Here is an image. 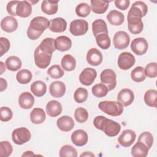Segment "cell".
I'll return each mask as SVG.
<instances>
[{"instance_id":"cell-1","label":"cell","mask_w":157,"mask_h":157,"mask_svg":"<svg viewBox=\"0 0 157 157\" xmlns=\"http://www.w3.org/2000/svg\"><path fill=\"white\" fill-rule=\"evenodd\" d=\"M93 124L96 129L102 131L109 137L116 136L121 130V126L118 123L102 115L94 118Z\"/></svg>"},{"instance_id":"cell-2","label":"cell","mask_w":157,"mask_h":157,"mask_svg":"<svg viewBox=\"0 0 157 157\" xmlns=\"http://www.w3.org/2000/svg\"><path fill=\"white\" fill-rule=\"evenodd\" d=\"M50 25V21L45 17L39 16L33 18L27 29L28 37L31 40L37 39Z\"/></svg>"},{"instance_id":"cell-3","label":"cell","mask_w":157,"mask_h":157,"mask_svg":"<svg viewBox=\"0 0 157 157\" xmlns=\"http://www.w3.org/2000/svg\"><path fill=\"white\" fill-rule=\"evenodd\" d=\"M98 107L104 113L113 117L119 116L123 112V106L118 101H101L99 103Z\"/></svg>"},{"instance_id":"cell-4","label":"cell","mask_w":157,"mask_h":157,"mask_svg":"<svg viewBox=\"0 0 157 157\" xmlns=\"http://www.w3.org/2000/svg\"><path fill=\"white\" fill-rule=\"evenodd\" d=\"M31 137V134L29 129L25 127L15 129L12 133L13 142L17 145H22L28 142Z\"/></svg>"},{"instance_id":"cell-5","label":"cell","mask_w":157,"mask_h":157,"mask_svg":"<svg viewBox=\"0 0 157 157\" xmlns=\"http://www.w3.org/2000/svg\"><path fill=\"white\" fill-rule=\"evenodd\" d=\"M101 82L105 85L109 91L113 90L117 85V75L114 71L111 69H106L102 71L100 75Z\"/></svg>"},{"instance_id":"cell-6","label":"cell","mask_w":157,"mask_h":157,"mask_svg":"<svg viewBox=\"0 0 157 157\" xmlns=\"http://www.w3.org/2000/svg\"><path fill=\"white\" fill-rule=\"evenodd\" d=\"M88 29V23L83 19H76L71 21L69 26L70 33L75 36H83L85 34Z\"/></svg>"},{"instance_id":"cell-7","label":"cell","mask_w":157,"mask_h":157,"mask_svg":"<svg viewBox=\"0 0 157 157\" xmlns=\"http://www.w3.org/2000/svg\"><path fill=\"white\" fill-rule=\"evenodd\" d=\"M148 7L142 1H139L134 2L131 6L127 16V18L130 17H137L142 18L147 14Z\"/></svg>"},{"instance_id":"cell-8","label":"cell","mask_w":157,"mask_h":157,"mask_svg":"<svg viewBox=\"0 0 157 157\" xmlns=\"http://www.w3.org/2000/svg\"><path fill=\"white\" fill-rule=\"evenodd\" d=\"M52 55L42 52L37 47L34 53V58L36 65L40 69L47 68L50 63Z\"/></svg>"},{"instance_id":"cell-9","label":"cell","mask_w":157,"mask_h":157,"mask_svg":"<svg viewBox=\"0 0 157 157\" xmlns=\"http://www.w3.org/2000/svg\"><path fill=\"white\" fill-rule=\"evenodd\" d=\"M130 42V37L128 33L123 31L117 32L113 39V44L115 48L123 50L127 48Z\"/></svg>"},{"instance_id":"cell-10","label":"cell","mask_w":157,"mask_h":157,"mask_svg":"<svg viewBox=\"0 0 157 157\" xmlns=\"http://www.w3.org/2000/svg\"><path fill=\"white\" fill-rule=\"evenodd\" d=\"M136 62L134 56L129 52H123L118 58V66L122 70H128L132 67Z\"/></svg>"},{"instance_id":"cell-11","label":"cell","mask_w":157,"mask_h":157,"mask_svg":"<svg viewBox=\"0 0 157 157\" xmlns=\"http://www.w3.org/2000/svg\"><path fill=\"white\" fill-rule=\"evenodd\" d=\"M148 48V42L144 37L135 38L131 44V50L137 55H144L147 52Z\"/></svg>"},{"instance_id":"cell-12","label":"cell","mask_w":157,"mask_h":157,"mask_svg":"<svg viewBox=\"0 0 157 157\" xmlns=\"http://www.w3.org/2000/svg\"><path fill=\"white\" fill-rule=\"evenodd\" d=\"M97 76L96 71L91 67L85 68L79 75L80 82L86 86L91 85L94 81Z\"/></svg>"},{"instance_id":"cell-13","label":"cell","mask_w":157,"mask_h":157,"mask_svg":"<svg viewBox=\"0 0 157 157\" xmlns=\"http://www.w3.org/2000/svg\"><path fill=\"white\" fill-rule=\"evenodd\" d=\"M117 101L123 106L127 107L131 105L134 99L133 91L128 88H123L120 91L117 96Z\"/></svg>"},{"instance_id":"cell-14","label":"cell","mask_w":157,"mask_h":157,"mask_svg":"<svg viewBox=\"0 0 157 157\" xmlns=\"http://www.w3.org/2000/svg\"><path fill=\"white\" fill-rule=\"evenodd\" d=\"M136 137L135 132L131 129L124 130L118 137V141L123 147H130L134 142Z\"/></svg>"},{"instance_id":"cell-15","label":"cell","mask_w":157,"mask_h":157,"mask_svg":"<svg viewBox=\"0 0 157 157\" xmlns=\"http://www.w3.org/2000/svg\"><path fill=\"white\" fill-rule=\"evenodd\" d=\"M86 61L88 63L93 66H97L102 61V55L101 52L96 48H90L86 54Z\"/></svg>"},{"instance_id":"cell-16","label":"cell","mask_w":157,"mask_h":157,"mask_svg":"<svg viewBox=\"0 0 157 157\" xmlns=\"http://www.w3.org/2000/svg\"><path fill=\"white\" fill-rule=\"evenodd\" d=\"M18 28V21L12 16H6L1 21V28L7 33H12Z\"/></svg>"},{"instance_id":"cell-17","label":"cell","mask_w":157,"mask_h":157,"mask_svg":"<svg viewBox=\"0 0 157 157\" xmlns=\"http://www.w3.org/2000/svg\"><path fill=\"white\" fill-rule=\"evenodd\" d=\"M72 143L78 147H82L86 144L88 140L87 133L83 129H77L71 134Z\"/></svg>"},{"instance_id":"cell-18","label":"cell","mask_w":157,"mask_h":157,"mask_svg":"<svg viewBox=\"0 0 157 157\" xmlns=\"http://www.w3.org/2000/svg\"><path fill=\"white\" fill-rule=\"evenodd\" d=\"M128 19V28L131 33L133 34H140L144 29V23L141 18L130 17Z\"/></svg>"},{"instance_id":"cell-19","label":"cell","mask_w":157,"mask_h":157,"mask_svg":"<svg viewBox=\"0 0 157 157\" xmlns=\"http://www.w3.org/2000/svg\"><path fill=\"white\" fill-rule=\"evenodd\" d=\"M49 92L54 98H61L66 93V85L61 81L53 82L50 85Z\"/></svg>"},{"instance_id":"cell-20","label":"cell","mask_w":157,"mask_h":157,"mask_svg":"<svg viewBox=\"0 0 157 157\" xmlns=\"http://www.w3.org/2000/svg\"><path fill=\"white\" fill-rule=\"evenodd\" d=\"M54 44L56 50L60 52L69 50L72 47V41L71 39L66 36H60L54 40Z\"/></svg>"},{"instance_id":"cell-21","label":"cell","mask_w":157,"mask_h":157,"mask_svg":"<svg viewBox=\"0 0 157 157\" xmlns=\"http://www.w3.org/2000/svg\"><path fill=\"white\" fill-rule=\"evenodd\" d=\"M56 125L61 131L68 132L73 129L74 126V121L71 117L64 115L59 117L57 120Z\"/></svg>"},{"instance_id":"cell-22","label":"cell","mask_w":157,"mask_h":157,"mask_svg":"<svg viewBox=\"0 0 157 157\" xmlns=\"http://www.w3.org/2000/svg\"><path fill=\"white\" fill-rule=\"evenodd\" d=\"M49 29L53 33H63L67 28L66 21L61 17H57L50 20Z\"/></svg>"},{"instance_id":"cell-23","label":"cell","mask_w":157,"mask_h":157,"mask_svg":"<svg viewBox=\"0 0 157 157\" xmlns=\"http://www.w3.org/2000/svg\"><path fill=\"white\" fill-rule=\"evenodd\" d=\"M45 110L48 116L51 117H56L61 113L63 108L59 101L51 100L47 104Z\"/></svg>"},{"instance_id":"cell-24","label":"cell","mask_w":157,"mask_h":157,"mask_svg":"<svg viewBox=\"0 0 157 157\" xmlns=\"http://www.w3.org/2000/svg\"><path fill=\"white\" fill-rule=\"evenodd\" d=\"M34 96L29 92L22 93L18 98V104L21 108L23 109H31L34 103Z\"/></svg>"},{"instance_id":"cell-25","label":"cell","mask_w":157,"mask_h":157,"mask_svg":"<svg viewBox=\"0 0 157 157\" xmlns=\"http://www.w3.org/2000/svg\"><path fill=\"white\" fill-rule=\"evenodd\" d=\"M32 13V6L29 2L27 1H19L17 7V16L26 18Z\"/></svg>"},{"instance_id":"cell-26","label":"cell","mask_w":157,"mask_h":157,"mask_svg":"<svg viewBox=\"0 0 157 157\" xmlns=\"http://www.w3.org/2000/svg\"><path fill=\"white\" fill-rule=\"evenodd\" d=\"M106 17L109 22L113 26H120L122 25L124 21V15L121 12L117 10L110 11Z\"/></svg>"},{"instance_id":"cell-27","label":"cell","mask_w":157,"mask_h":157,"mask_svg":"<svg viewBox=\"0 0 157 157\" xmlns=\"http://www.w3.org/2000/svg\"><path fill=\"white\" fill-rule=\"evenodd\" d=\"M111 1H101V0H93L91 1V10L94 13L98 14H102L105 13L108 7L109 4Z\"/></svg>"},{"instance_id":"cell-28","label":"cell","mask_w":157,"mask_h":157,"mask_svg":"<svg viewBox=\"0 0 157 157\" xmlns=\"http://www.w3.org/2000/svg\"><path fill=\"white\" fill-rule=\"evenodd\" d=\"M45 113L44 110L41 108H34L30 113L31 121L36 124H39L42 123L45 121Z\"/></svg>"},{"instance_id":"cell-29","label":"cell","mask_w":157,"mask_h":157,"mask_svg":"<svg viewBox=\"0 0 157 157\" xmlns=\"http://www.w3.org/2000/svg\"><path fill=\"white\" fill-rule=\"evenodd\" d=\"M148 150L149 148L144 144L138 141L131 148V155L134 157H145Z\"/></svg>"},{"instance_id":"cell-30","label":"cell","mask_w":157,"mask_h":157,"mask_svg":"<svg viewBox=\"0 0 157 157\" xmlns=\"http://www.w3.org/2000/svg\"><path fill=\"white\" fill-rule=\"evenodd\" d=\"M58 9V1H52L44 0L41 4L42 11L47 15L55 14Z\"/></svg>"},{"instance_id":"cell-31","label":"cell","mask_w":157,"mask_h":157,"mask_svg":"<svg viewBox=\"0 0 157 157\" xmlns=\"http://www.w3.org/2000/svg\"><path fill=\"white\" fill-rule=\"evenodd\" d=\"M38 47L42 52L49 55H52L56 50L54 39L51 37H47L43 39Z\"/></svg>"},{"instance_id":"cell-32","label":"cell","mask_w":157,"mask_h":157,"mask_svg":"<svg viewBox=\"0 0 157 157\" xmlns=\"http://www.w3.org/2000/svg\"><path fill=\"white\" fill-rule=\"evenodd\" d=\"M92 31L94 37L102 33L108 34L107 26L105 21L102 19H97L92 23Z\"/></svg>"},{"instance_id":"cell-33","label":"cell","mask_w":157,"mask_h":157,"mask_svg":"<svg viewBox=\"0 0 157 157\" xmlns=\"http://www.w3.org/2000/svg\"><path fill=\"white\" fill-rule=\"evenodd\" d=\"M31 92L37 97H41L46 93L47 85L41 80H36L31 85Z\"/></svg>"},{"instance_id":"cell-34","label":"cell","mask_w":157,"mask_h":157,"mask_svg":"<svg viewBox=\"0 0 157 157\" xmlns=\"http://www.w3.org/2000/svg\"><path fill=\"white\" fill-rule=\"evenodd\" d=\"M61 64L64 70L66 71H72L74 70L76 67V61L74 56L67 54L65 55L62 58Z\"/></svg>"},{"instance_id":"cell-35","label":"cell","mask_w":157,"mask_h":157,"mask_svg":"<svg viewBox=\"0 0 157 157\" xmlns=\"http://www.w3.org/2000/svg\"><path fill=\"white\" fill-rule=\"evenodd\" d=\"M6 66L8 70L10 71H17L21 67V59L16 56H10L6 59Z\"/></svg>"},{"instance_id":"cell-36","label":"cell","mask_w":157,"mask_h":157,"mask_svg":"<svg viewBox=\"0 0 157 157\" xmlns=\"http://www.w3.org/2000/svg\"><path fill=\"white\" fill-rule=\"evenodd\" d=\"M144 101L148 106L156 107L157 101V91L153 89L147 90L144 94Z\"/></svg>"},{"instance_id":"cell-37","label":"cell","mask_w":157,"mask_h":157,"mask_svg":"<svg viewBox=\"0 0 157 157\" xmlns=\"http://www.w3.org/2000/svg\"><path fill=\"white\" fill-rule=\"evenodd\" d=\"M95 37L96 43L103 50H107L110 47L111 40L108 34H99Z\"/></svg>"},{"instance_id":"cell-38","label":"cell","mask_w":157,"mask_h":157,"mask_svg":"<svg viewBox=\"0 0 157 157\" xmlns=\"http://www.w3.org/2000/svg\"><path fill=\"white\" fill-rule=\"evenodd\" d=\"M33 77L32 73L28 69H21L19 71L17 75L16 78L18 83L21 84H27L31 82Z\"/></svg>"},{"instance_id":"cell-39","label":"cell","mask_w":157,"mask_h":157,"mask_svg":"<svg viewBox=\"0 0 157 157\" xmlns=\"http://www.w3.org/2000/svg\"><path fill=\"white\" fill-rule=\"evenodd\" d=\"M131 77L132 80L136 82H141L144 81L146 78L144 68L142 66L135 67L131 71Z\"/></svg>"},{"instance_id":"cell-40","label":"cell","mask_w":157,"mask_h":157,"mask_svg":"<svg viewBox=\"0 0 157 157\" xmlns=\"http://www.w3.org/2000/svg\"><path fill=\"white\" fill-rule=\"evenodd\" d=\"M91 91L93 94L97 98H103L105 96L108 92V88L103 83H98L92 87Z\"/></svg>"},{"instance_id":"cell-41","label":"cell","mask_w":157,"mask_h":157,"mask_svg":"<svg viewBox=\"0 0 157 157\" xmlns=\"http://www.w3.org/2000/svg\"><path fill=\"white\" fill-rule=\"evenodd\" d=\"M47 74L52 78L58 79L61 78L64 75V72L59 65L55 64L48 69Z\"/></svg>"},{"instance_id":"cell-42","label":"cell","mask_w":157,"mask_h":157,"mask_svg":"<svg viewBox=\"0 0 157 157\" xmlns=\"http://www.w3.org/2000/svg\"><path fill=\"white\" fill-rule=\"evenodd\" d=\"M59 155L60 157H77V152L76 149L73 146L71 145H65L61 148Z\"/></svg>"},{"instance_id":"cell-43","label":"cell","mask_w":157,"mask_h":157,"mask_svg":"<svg viewBox=\"0 0 157 157\" xmlns=\"http://www.w3.org/2000/svg\"><path fill=\"white\" fill-rule=\"evenodd\" d=\"M88 94V93L86 89L80 87L75 91L74 94V98L76 102L83 103L87 99Z\"/></svg>"},{"instance_id":"cell-44","label":"cell","mask_w":157,"mask_h":157,"mask_svg":"<svg viewBox=\"0 0 157 157\" xmlns=\"http://www.w3.org/2000/svg\"><path fill=\"white\" fill-rule=\"evenodd\" d=\"M88 112L86 109L83 107H78L75 109L74 112V117L78 123H83L87 121L88 118Z\"/></svg>"},{"instance_id":"cell-45","label":"cell","mask_w":157,"mask_h":157,"mask_svg":"<svg viewBox=\"0 0 157 157\" xmlns=\"http://www.w3.org/2000/svg\"><path fill=\"white\" fill-rule=\"evenodd\" d=\"M13 151V147L8 141H1L0 142V156L8 157Z\"/></svg>"},{"instance_id":"cell-46","label":"cell","mask_w":157,"mask_h":157,"mask_svg":"<svg viewBox=\"0 0 157 157\" xmlns=\"http://www.w3.org/2000/svg\"><path fill=\"white\" fill-rule=\"evenodd\" d=\"M91 12V8L90 6L85 2H82L78 4L75 8L76 14L81 17H87Z\"/></svg>"},{"instance_id":"cell-47","label":"cell","mask_w":157,"mask_h":157,"mask_svg":"<svg viewBox=\"0 0 157 157\" xmlns=\"http://www.w3.org/2000/svg\"><path fill=\"white\" fill-rule=\"evenodd\" d=\"M138 141L144 144L150 149L152 147L153 142V135L150 132H144L139 135L138 137Z\"/></svg>"},{"instance_id":"cell-48","label":"cell","mask_w":157,"mask_h":157,"mask_svg":"<svg viewBox=\"0 0 157 157\" xmlns=\"http://www.w3.org/2000/svg\"><path fill=\"white\" fill-rule=\"evenodd\" d=\"M145 75L149 78H155L157 76V64L155 62L148 63L144 69Z\"/></svg>"},{"instance_id":"cell-49","label":"cell","mask_w":157,"mask_h":157,"mask_svg":"<svg viewBox=\"0 0 157 157\" xmlns=\"http://www.w3.org/2000/svg\"><path fill=\"white\" fill-rule=\"evenodd\" d=\"M0 115L1 121L7 122L12 119L13 117V112L9 107H2L0 109Z\"/></svg>"},{"instance_id":"cell-50","label":"cell","mask_w":157,"mask_h":157,"mask_svg":"<svg viewBox=\"0 0 157 157\" xmlns=\"http://www.w3.org/2000/svg\"><path fill=\"white\" fill-rule=\"evenodd\" d=\"M10 42L6 38L1 37H0V56H2L4 54L7 53L10 48Z\"/></svg>"},{"instance_id":"cell-51","label":"cell","mask_w":157,"mask_h":157,"mask_svg":"<svg viewBox=\"0 0 157 157\" xmlns=\"http://www.w3.org/2000/svg\"><path fill=\"white\" fill-rule=\"evenodd\" d=\"M18 2V1H9L7 3L6 6V10L9 15L12 16H17L16 10Z\"/></svg>"},{"instance_id":"cell-52","label":"cell","mask_w":157,"mask_h":157,"mask_svg":"<svg viewBox=\"0 0 157 157\" xmlns=\"http://www.w3.org/2000/svg\"><path fill=\"white\" fill-rule=\"evenodd\" d=\"M114 4L118 9L125 10L128 8L130 4V1L129 0H115L114 1Z\"/></svg>"},{"instance_id":"cell-53","label":"cell","mask_w":157,"mask_h":157,"mask_svg":"<svg viewBox=\"0 0 157 157\" xmlns=\"http://www.w3.org/2000/svg\"><path fill=\"white\" fill-rule=\"evenodd\" d=\"M7 81L3 78H0V91L2 92L7 88Z\"/></svg>"},{"instance_id":"cell-54","label":"cell","mask_w":157,"mask_h":157,"mask_svg":"<svg viewBox=\"0 0 157 157\" xmlns=\"http://www.w3.org/2000/svg\"><path fill=\"white\" fill-rule=\"evenodd\" d=\"M95 155L91 151H85L84 153H82L80 155V156H88V157H93Z\"/></svg>"},{"instance_id":"cell-55","label":"cell","mask_w":157,"mask_h":157,"mask_svg":"<svg viewBox=\"0 0 157 157\" xmlns=\"http://www.w3.org/2000/svg\"><path fill=\"white\" fill-rule=\"evenodd\" d=\"M35 154L32 151H26L23 154H22L21 156H34Z\"/></svg>"},{"instance_id":"cell-56","label":"cell","mask_w":157,"mask_h":157,"mask_svg":"<svg viewBox=\"0 0 157 157\" xmlns=\"http://www.w3.org/2000/svg\"><path fill=\"white\" fill-rule=\"evenodd\" d=\"M0 68H1V71H0V75H2L3 72L6 71V66L4 64L3 62L1 61L0 62Z\"/></svg>"}]
</instances>
